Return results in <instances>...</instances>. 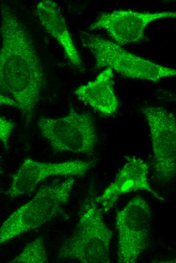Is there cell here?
Segmentation results:
<instances>
[{"label": "cell", "mask_w": 176, "mask_h": 263, "mask_svg": "<svg viewBox=\"0 0 176 263\" xmlns=\"http://www.w3.org/2000/svg\"><path fill=\"white\" fill-rule=\"evenodd\" d=\"M0 91L16 103L29 123L46 84L43 70L32 40L13 10L1 6Z\"/></svg>", "instance_id": "obj_1"}, {"label": "cell", "mask_w": 176, "mask_h": 263, "mask_svg": "<svg viewBox=\"0 0 176 263\" xmlns=\"http://www.w3.org/2000/svg\"><path fill=\"white\" fill-rule=\"evenodd\" d=\"M74 183L71 177L58 183L41 187L35 195L20 207L0 227V244L37 228L53 218L68 219L64 206L68 203Z\"/></svg>", "instance_id": "obj_2"}, {"label": "cell", "mask_w": 176, "mask_h": 263, "mask_svg": "<svg viewBox=\"0 0 176 263\" xmlns=\"http://www.w3.org/2000/svg\"><path fill=\"white\" fill-rule=\"evenodd\" d=\"M103 212L94 198L82 204L75 229L61 245L58 257L83 263H109L113 236L103 218Z\"/></svg>", "instance_id": "obj_3"}, {"label": "cell", "mask_w": 176, "mask_h": 263, "mask_svg": "<svg viewBox=\"0 0 176 263\" xmlns=\"http://www.w3.org/2000/svg\"><path fill=\"white\" fill-rule=\"evenodd\" d=\"M80 38L93 54L97 68L106 67L128 78L153 82L176 74L175 70L134 54L99 35L84 32Z\"/></svg>", "instance_id": "obj_4"}, {"label": "cell", "mask_w": 176, "mask_h": 263, "mask_svg": "<svg viewBox=\"0 0 176 263\" xmlns=\"http://www.w3.org/2000/svg\"><path fill=\"white\" fill-rule=\"evenodd\" d=\"M37 125L42 136L55 152L87 155L94 152L98 139L93 118L89 113H79L71 108L62 117H41Z\"/></svg>", "instance_id": "obj_5"}, {"label": "cell", "mask_w": 176, "mask_h": 263, "mask_svg": "<svg viewBox=\"0 0 176 263\" xmlns=\"http://www.w3.org/2000/svg\"><path fill=\"white\" fill-rule=\"evenodd\" d=\"M151 214L148 202L142 197L131 199L118 212V261L134 263L148 246Z\"/></svg>", "instance_id": "obj_6"}, {"label": "cell", "mask_w": 176, "mask_h": 263, "mask_svg": "<svg viewBox=\"0 0 176 263\" xmlns=\"http://www.w3.org/2000/svg\"><path fill=\"white\" fill-rule=\"evenodd\" d=\"M143 113L150 131L156 177L162 182H168L176 172L175 116L160 107H145Z\"/></svg>", "instance_id": "obj_7"}, {"label": "cell", "mask_w": 176, "mask_h": 263, "mask_svg": "<svg viewBox=\"0 0 176 263\" xmlns=\"http://www.w3.org/2000/svg\"><path fill=\"white\" fill-rule=\"evenodd\" d=\"M175 17L174 11L146 12L120 10L102 14L89 29H104L115 43L122 46L143 39L145 29L151 22Z\"/></svg>", "instance_id": "obj_8"}, {"label": "cell", "mask_w": 176, "mask_h": 263, "mask_svg": "<svg viewBox=\"0 0 176 263\" xmlns=\"http://www.w3.org/2000/svg\"><path fill=\"white\" fill-rule=\"evenodd\" d=\"M95 164L94 161L72 160L50 163L27 158L12 176V181L7 194L10 198H14L29 194L40 182L49 177H82Z\"/></svg>", "instance_id": "obj_9"}, {"label": "cell", "mask_w": 176, "mask_h": 263, "mask_svg": "<svg viewBox=\"0 0 176 263\" xmlns=\"http://www.w3.org/2000/svg\"><path fill=\"white\" fill-rule=\"evenodd\" d=\"M148 173L149 165L144 160L136 157L128 158L113 182L102 195L94 198L97 204H101L103 213L108 212L121 195L133 191H146L159 200L164 201L150 186Z\"/></svg>", "instance_id": "obj_10"}, {"label": "cell", "mask_w": 176, "mask_h": 263, "mask_svg": "<svg viewBox=\"0 0 176 263\" xmlns=\"http://www.w3.org/2000/svg\"><path fill=\"white\" fill-rule=\"evenodd\" d=\"M36 11L41 25L59 43L71 64L81 71L84 70L79 54L58 5L53 1H42L37 4Z\"/></svg>", "instance_id": "obj_11"}, {"label": "cell", "mask_w": 176, "mask_h": 263, "mask_svg": "<svg viewBox=\"0 0 176 263\" xmlns=\"http://www.w3.org/2000/svg\"><path fill=\"white\" fill-rule=\"evenodd\" d=\"M113 73L105 68L93 81L78 86L74 91L85 104L105 115H111L117 110L119 102L113 89Z\"/></svg>", "instance_id": "obj_12"}, {"label": "cell", "mask_w": 176, "mask_h": 263, "mask_svg": "<svg viewBox=\"0 0 176 263\" xmlns=\"http://www.w3.org/2000/svg\"><path fill=\"white\" fill-rule=\"evenodd\" d=\"M48 256L42 236H38L27 244L23 250L10 262L45 263Z\"/></svg>", "instance_id": "obj_13"}, {"label": "cell", "mask_w": 176, "mask_h": 263, "mask_svg": "<svg viewBox=\"0 0 176 263\" xmlns=\"http://www.w3.org/2000/svg\"><path fill=\"white\" fill-rule=\"evenodd\" d=\"M15 127V123L0 115V142L8 149L9 139Z\"/></svg>", "instance_id": "obj_14"}, {"label": "cell", "mask_w": 176, "mask_h": 263, "mask_svg": "<svg viewBox=\"0 0 176 263\" xmlns=\"http://www.w3.org/2000/svg\"><path fill=\"white\" fill-rule=\"evenodd\" d=\"M0 105H6L17 107L15 102L10 97L3 94L0 91Z\"/></svg>", "instance_id": "obj_15"}]
</instances>
